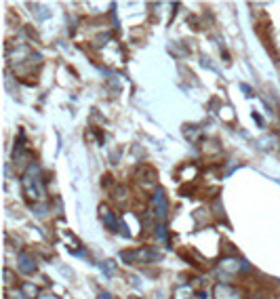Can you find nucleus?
<instances>
[{
    "label": "nucleus",
    "instance_id": "2",
    "mask_svg": "<svg viewBox=\"0 0 280 299\" xmlns=\"http://www.w3.org/2000/svg\"><path fill=\"white\" fill-rule=\"evenodd\" d=\"M152 204H154V211H156L158 217H165L167 215L169 207H167V200H165V194H162V190H158L156 194L152 196Z\"/></svg>",
    "mask_w": 280,
    "mask_h": 299
},
{
    "label": "nucleus",
    "instance_id": "3",
    "mask_svg": "<svg viewBox=\"0 0 280 299\" xmlns=\"http://www.w3.org/2000/svg\"><path fill=\"white\" fill-rule=\"evenodd\" d=\"M101 219H104V224L110 227L112 232H116V227H118V225H116V217L112 215V211H107L105 207H101Z\"/></svg>",
    "mask_w": 280,
    "mask_h": 299
},
{
    "label": "nucleus",
    "instance_id": "1",
    "mask_svg": "<svg viewBox=\"0 0 280 299\" xmlns=\"http://www.w3.org/2000/svg\"><path fill=\"white\" fill-rule=\"evenodd\" d=\"M122 259L127 262H137V263H150L160 259V253H154L152 249H139V251H131V253H122Z\"/></svg>",
    "mask_w": 280,
    "mask_h": 299
},
{
    "label": "nucleus",
    "instance_id": "4",
    "mask_svg": "<svg viewBox=\"0 0 280 299\" xmlns=\"http://www.w3.org/2000/svg\"><path fill=\"white\" fill-rule=\"evenodd\" d=\"M19 262H21V265H19V267H21L23 272H28V274H30V272H34V267H36V265H32V259H30L26 253H21V255H19Z\"/></svg>",
    "mask_w": 280,
    "mask_h": 299
}]
</instances>
